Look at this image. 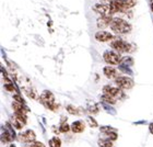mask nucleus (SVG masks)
Here are the masks:
<instances>
[{"label": "nucleus", "instance_id": "f257e3e1", "mask_svg": "<svg viewBox=\"0 0 153 147\" xmlns=\"http://www.w3.org/2000/svg\"><path fill=\"white\" fill-rule=\"evenodd\" d=\"M111 29L117 34H127L131 31V26L127 21L120 18H113L111 22Z\"/></svg>", "mask_w": 153, "mask_h": 147}, {"label": "nucleus", "instance_id": "b1692460", "mask_svg": "<svg viewBox=\"0 0 153 147\" xmlns=\"http://www.w3.org/2000/svg\"><path fill=\"white\" fill-rule=\"evenodd\" d=\"M12 124H13V126L16 128H18V130H21L22 128V126H23V124L21 123V122H19L16 118H14V121L12 122Z\"/></svg>", "mask_w": 153, "mask_h": 147}, {"label": "nucleus", "instance_id": "7ed1b4c3", "mask_svg": "<svg viewBox=\"0 0 153 147\" xmlns=\"http://www.w3.org/2000/svg\"><path fill=\"white\" fill-rule=\"evenodd\" d=\"M41 101H42V103L46 106V108H48V109L56 110L58 108V104H56V103H55L54 94H53V92H51V91H49V90H45V91H43V92H42Z\"/></svg>", "mask_w": 153, "mask_h": 147}, {"label": "nucleus", "instance_id": "f03ea898", "mask_svg": "<svg viewBox=\"0 0 153 147\" xmlns=\"http://www.w3.org/2000/svg\"><path fill=\"white\" fill-rule=\"evenodd\" d=\"M111 47L117 53H130L134 51V46L126 41H123L120 38H114L111 42Z\"/></svg>", "mask_w": 153, "mask_h": 147}, {"label": "nucleus", "instance_id": "39448f33", "mask_svg": "<svg viewBox=\"0 0 153 147\" xmlns=\"http://www.w3.org/2000/svg\"><path fill=\"white\" fill-rule=\"evenodd\" d=\"M115 83L119 89H131L134 87V80L127 76H119L115 79Z\"/></svg>", "mask_w": 153, "mask_h": 147}, {"label": "nucleus", "instance_id": "c756f323", "mask_svg": "<svg viewBox=\"0 0 153 147\" xmlns=\"http://www.w3.org/2000/svg\"><path fill=\"white\" fill-rule=\"evenodd\" d=\"M10 147H16V146H14V145H11V146H10Z\"/></svg>", "mask_w": 153, "mask_h": 147}, {"label": "nucleus", "instance_id": "dca6fc26", "mask_svg": "<svg viewBox=\"0 0 153 147\" xmlns=\"http://www.w3.org/2000/svg\"><path fill=\"white\" fill-rule=\"evenodd\" d=\"M97 144H99L100 147H114L113 142L109 141V140H100L97 142Z\"/></svg>", "mask_w": 153, "mask_h": 147}, {"label": "nucleus", "instance_id": "a878e982", "mask_svg": "<svg viewBox=\"0 0 153 147\" xmlns=\"http://www.w3.org/2000/svg\"><path fill=\"white\" fill-rule=\"evenodd\" d=\"M13 99H14V101H16V102H19V103H24V101H23V99L22 98H21V97H20V94H18V93H16V94H14V96H13Z\"/></svg>", "mask_w": 153, "mask_h": 147}, {"label": "nucleus", "instance_id": "bb28decb", "mask_svg": "<svg viewBox=\"0 0 153 147\" xmlns=\"http://www.w3.org/2000/svg\"><path fill=\"white\" fill-rule=\"evenodd\" d=\"M4 88H6L8 91H13V90H14V87H13V85H11V83H7V85H4Z\"/></svg>", "mask_w": 153, "mask_h": 147}, {"label": "nucleus", "instance_id": "aec40b11", "mask_svg": "<svg viewBox=\"0 0 153 147\" xmlns=\"http://www.w3.org/2000/svg\"><path fill=\"white\" fill-rule=\"evenodd\" d=\"M117 130L114 128H111V126H102L101 128V132L102 133H105V134H109V133H114L116 132Z\"/></svg>", "mask_w": 153, "mask_h": 147}, {"label": "nucleus", "instance_id": "393cba45", "mask_svg": "<svg viewBox=\"0 0 153 147\" xmlns=\"http://www.w3.org/2000/svg\"><path fill=\"white\" fill-rule=\"evenodd\" d=\"M30 147H46L43 143H41V142H33V143H31L30 144Z\"/></svg>", "mask_w": 153, "mask_h": 147}, {"label": "nucleus", "instance_id": "9d476101", "mask_svg": "<svg viewBox=\"0 0 153 147\" xmlns=\"http://www.w3.org/2000/svg\"><path fill=\"white\" fill-rule=\"evenodd\" d=\"M112 20V16H101L96 21V26H97L99 29H105V28L111 26Z\"/></svg>", "mask_w": 153, "mask_h": 147}, {"label": "nucleus", "instance_id": "f3484780", "mask_svg": "<svg viewBox=\"0 0 153 147\" xmlns=\"http://www.w3.org/2000/svg\"><path fill=\"white\" fill-rule=\"evenodd\" d=\"M61 141L58 137H53L49 141V147H60Z\"/></svg>", "mask_w": 153, "mask_h": 147}, {"label": "nucleus", "instance_id": "cd10ccee", "mask_svg": "<svg viewBox=\"0 0 153 147\" xmlns=\"http://www.w3.org/2000/svg\"><path fill=\"white\" fill-rule=\"evenodd\" d=\"M102 1L106 2V4H111V3H113L114 1H116V0H102Z\"/></svg>", "mask_w": 153, "mask_h": 147}, {"label": "nucleus", "instance_id": "6e6552de", "mask_svg": "<svg viewBox=\"0 0 153 147\" xmlns=\"http://www.w3.org/2000/svg\"><path fill=\"white\" fill-rule=\"evenodd\" d=\"M19 138L21 140L22 142H25V143H33V142H35L36 140V134L32 130H27L25 131L24 133H21L19 135Z\"/></svg>", "mask_w": 153, "mask_h": 147}, {"label": "nucleus", "instance_id": "4468645a", "mask_svg": "<svg viewBox=\"0 0 153 147\" xmlns=\"http://www.w3.org/2000/svg\"><path fill=\"white\" fill-rule=\"evenodd\" d=\"M101 100H102L103 102L106 103V104H115L116 103V101H117V99L116 98H114V97L112 96H108V94H103L102 97H101Z\"/></svg>", "mask_w": 153, "mask_h": 147}, {"label": "nucleus", "instance_id": "ddd939ff", "mask_svg": "<svg viewBox=\"0 0 153 147\" xmlns=\"http://www.w3.org/2000/svg\"><path fill=\"white\" fill-rule=\"evenodd\" d=\"M84 128L85 125L82 121H76L71 124V131L74 133H82L84 131Z\"/></svg>", "mask_w": 153, "mask_h": 147}, {"label": "nucleus", "instance_id": "5701e85b", "mask_svg": "<svg viewBox=\"0 0 153 147\" xmlns=\"http://www.w3.org/2000/svg\"><path fill=\"white\" fill-rule=\"evenodd\" d=\"M88 122H89V124L91 128H96V126H97V122H96L95 118H93L92 116H89V118H88Z\"/></svg>", "mask_w": 153, "mask_h": 147}, {"label": "nucleus", "instance_id": "7c9ffc66", "mask_svg": "<svg viewBox=\"0 0 153 147\" xmlns=\"http://www.w3.org/2000/svg\"><path fill=\"white\" fill-rule=\"evenodd\" d=\"M152 10H153V3H152Z\"/></svg>", "mask_w": 153, "mask_h": 147}, {"label": "nucleus", "instance_id": "6ab92c4d", "mask_svg": "<svg viewBox=\"0 0 153 147\" xmlns=\"http://www.w3.org/2000/svg\"><path fill=\"white\" fill-rule=\"evenodd\" d=\"M71 126H69V124H68L67 122H62L60 124V128H59V130H60V132H62V133H67V132L70 131Z\"/></svg>", "mask_w": 153, "mask_h": 147}, {"label": "nucleus", "instance_id": "2eb2a0df", "mask_svg": "<svg viewBox=\"0 0 153 147\" xmlns=\"http://www.w3.org/2000/svg\"><path fill=\"white\" fill-rule=\"evenodd\" d=\"M134 64V59L131 57H125L120 62V67H128L130 65Z\"/></svg>", "mask_w": 153, "mask_h": 147}, {"label": "nucleus", "instance_id": "20e7f679", "mask_svg": "<svg viewBox=\"0 0 153 147\" xmlns=\"http://www.w3.org/2000/svg\"><path fill=\"white\" fill-rule=\"evenodd\" d=\"M103 58H104V61L111 65H119L120 64V62L123 58L120 57V55L119 53L117 52H114V51H106L103 55Z\"/></svg>", "mask_w": 153, "mask_h": 147}, {"label": "nucleus", "instance_id": "0eeeda50", "mask_svg": "<svg viewBox=\"0 0 153 147\" xmlns=\"http://www.w3.org/2000/svg\"><path fill=\"white\" fill-rule=\"evenodd\" d=\"M93 10L101 16H112L111 13V6L106 3H96L93 6Z\"/></svg>", "mask_w": 153, "mask_h": 147}, {"label": "nucleus", "instance_id": "412c9836", "mask_svg": "<svg viewBox=\"0 0 153 147\" xmlns=\"http://www.w3.org/2000/svg\"><path fill=\"white\" fill-rule=\"evenodd\" d=\"M67 111L70 113V114H74V115H78L79 114V110L76 109V106H71V104H69V106H67Z\"/></svg>", "mask_w": 153, "mask_h": 147}, {"label": "nucleus", "instance_id": "9b49d317", "mask_svg": "<svg viewBox=\"0 0 153 147\" xmlns=\"http://www.w3.org/2000/svg\"><path fill=\"white\" fill-rule=\"evenodd\" d=\"M103 73H104V75H105L108 79H116V78L119 77L118 76L117 69H115V68L112 67V66H106V67H104Z\"/></svg>", "mask_w": 153, "mask_h": 147}, {"label": "nucleus", "instance_id": "423d86ee", "mask_svg": "<svg viewBox=\"0 0 153 147\" xmlns=\"http://www.w3.org/2000/svg\"><path fill=\"white\" fill-rule=\"evenodd\" d=\"M103 92L104 94H108V96H112L116 99H121L124 98V92L123 90L119 89V88H116V87H111V86H105L103 88Z\"/></svg>", "mask_w": 153, "mask_h": 147}, {"label": "nucleus", "instance_id": "a211bd4d", "mask_svg": "<svg viewBox=\"0 0 153 147\" xmlns=\"http://www.w3.org/2000/svg\"><path fill=\"white\" fill-rule=\"evenodd\" d=\"M1 140H2V143H9V142H11L13 140V136H11V135H9V133L8 132H3L2 134H1Z\"/></svg>", "mask_w": 153, "mask_h": 147}, {"label": "nucleus", "instance_id": "c85d7f7f", "mask_svg": "<svg viewBox=\"0 0 153 147\" xmlns=\"http://www.w3.org/2000/svg\"><path fill=\"white\" fill-rule=\"evenodd\" d=\"M149 130H150L151 134H153V123H151V124L149 125Z\"/></svg>", "mask_w": 153, "mask_h": 147}, {"label": "nucleus", "instance_id": "1a4fd4ad", "mask_svg": "<svg viewBox=\"0 0 153 147\" xmlns=\"http://www.w3.org/2000/svg\"><path fill=\"white\" fill-rule=\"evenodd\" d=\"M95 38L96 41L99 42H108L113 41L115 38V36L113 35L111 32H107V31H99V32L95 33Z\"/></svg>", "mask_w": 153, "mask_h": 147}, {"label": "nucleus", "instance_id": "f8f14e48", "mask_svg": "<svg viewBox=\"0 0 153 147\" xmlns=\"http://www.w3.org/2000/svg\"><path fill=\"white\" fill-rule=\"evenodd\" d=\"M12 109L14 110L16 114L26 115V113H27V109L24 106V104H22V103H19V102H16V101L12 103Z\"/></svg>", "mask_w": 153, "mask_h": 147}, {"label": "nucleus", "instance_id": "4be33fe9", "mask_svg": "<svg viewBox=\"0 0 153 147\" xmlns=\"http://www.w3.org/2000/svg\"><path fill=\"white\" fill-rule=\"evenodd\" d=\"M88 110H89L90 113H93V114H96L97 112H99V106H97V104H91V106H89V108H88Z\"/></svg>", "mask_w": 153, "mask_h": 147}]
</instances>
